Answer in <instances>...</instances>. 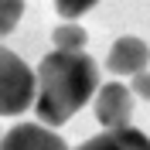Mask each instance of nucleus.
I'll list each match as a JSON object with an SVG mask.
<instances>
[{"mask_svg":"<svg viewBox=\"0 0 150 150\" xmlns=\"http://www.w3.org/2000/svg\"><path fill=\"white\" fill-rule=\"evenodd\" d=\"M96 4H99V0H55V10L65 21H75V17H82L85 10H92Z\"/></svg>","mask_w":150,"mask_h":150,"instance_id":"1a4fd4ad","label":"nucleus"},{"mask_svg":"<svg viewBox=\"0 0 150 150\" xmlns=\"http://www.w3.org/2000/svg\"><path fill=\"white\" fill-rule=\"evenodd\" d=\"M0 150H68V147L58 133H51V126L38 120V123H17L10 133H4Z\"/></svg>","mask_w":150,"mask_h":150,"instance_id":"20e7f679","label":"nucleus"},{"mask_svg":"<svg viewBox=\"0 0 150 150\" xmlns=\"http://www.w3.org/2000/svg\"><path fill=\"white\" fill-rule=\"evenodd\" d=\"M150 62V48L143 45L140 38H120V41H112L109 55H106V68L112 75H137L143 72Z\"/></svg>","mask_w":150,"mask_h":150,"instance_id":"39448f33","label":"nucleus"},{"mask_svg":"<svg viewBox=\"0 0 150 150\" xmlns=\"http://www.w3.org/2000/svg\"><path fill=\"white\" fill-rule=\"evenodd\" d=\"M92 109H96L99 126H106V130H112V126H130V120H133V92L126 85H120V82H106L96 92V106Z\"/></svg>","mask_w":150,"mask_h":150,"instance_id":"7ed1b4c3","label":"nucleus"},{"mask_svg":"<svg viewBox=\"0 0 150 150\" xmlns=\"http://www.w3.org/2000/svg\"><path fill=\"white\" fill-rule=\"evenodd\" d=\"M51 41H55V48H62V51H82L85 41H89V34H85L79 24H62V28H55Z\"/></svg>","mask_w":150,"mask_h":150,"instance_id":"0eeeda50","label":"nucleus"},{"mask_svg":"<svg viewBox=\"0 0 150 150\" xmlns=\"http://www.w3.org/2000/svg\"><path fill=\"white\" fill-rule=\"evenodd\" d=\"M24 17V0H0V38H7L10 31Z\"/></svg>","mask_w":150,"mask_h":150,"instance_id":"6e6552de","label":"nucleus"},{"mask_svg":"<svg viewBox=\"0 0 150 150\" xmlns=\"http://www.w3.org/2000/svg\"><path fill=\"white\" fill-rule=\"evenodd\" d=\"M99 92V65L85 51H62L41 58L38 65V120L45 126H62Z\"/></svg>","mask_w":150,"mask_h":150,"instance_id":"f257e3e1","label":"nucleus"},{"mask_svg":"<svg viewBox=\"0 0 150 150\" xmlns=\"http://www.w3.org/2000/svg\"><path fill=\"white\" fill-rule=\"evenodd\" d=\"M38 99V72L17 58L10 48L0 45V116H17L31 109Z\"/></svg>","mask_w":150,"mask_h":150,"instance_id":"f03ea898","label":"nucleus"},{"mask_svg":"<svg viewBox=\"0 0 150 150\" xmlns=\"http://www.w3.org/2000/svg\"><path fill=\"white\" fill-rule=\"evenodd\" d=\"M133 96H140V99H150V72H147V68L133 75Z\"/></svg>","mask_w":150,"mask_h":150,"instance_id":"9d476101","label":"nucleus"},{"mask_svg":"<svg viewBox=\"0 0 150 150\" xmlns=\"http://www.w3.org/2000/svg\"><path fill=\"white\" fill-rule=\"evenodd\" d=\"M75 150H150V137L140 133L137 126H112V130L85 140Z\"/></svg>","mask_w":150,"mask_h":150,"instance_id":"423d86ee","label":"nucleus"}]
</instances>
